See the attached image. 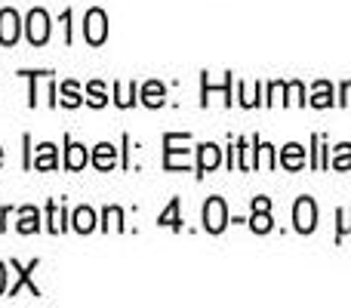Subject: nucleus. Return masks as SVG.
<instances>
[{"label":"nucleus","instance_id":"obj_7","mask_svg":"<svg viewBox=\"0 0 351 308\" xmlns=\"http://www.w3.org/2000/svg\"><path fill=\"white\" fill-rule=\"evenodd\" d=\"M10 265H12V272H16V284H12L6 293H10V296H16V293L22 290V287H28V293H31V296H40V290H37V284H34V281H31V274H34V268H37V259H34V262H28V265H19V262L12 259Z\"/></svg>","mask_w":351,"mask_h":308},{"label":"nucleus","instance_id":"obj_28","mask_svg":"<svg viewBox=\"0 0 351 308\" xmlns=\"http://www.w3.org/2000/svg\"><path fill=\"white\" fill-rule=\"evenodd\" d=\"M287 93H290V99H287L290 105H299V108L308 105V99H305V86L299 84V80H290V84H287Z\"/></svg>","mask_w":351,"mask_h":308},{"label":"nucleus","instance_id":"obj_26","mask_svg":"<svg viewBox=\"0 0 351 308\" xmlns=\"http://www.w3.org/2000/svg\"><path fill=\"white\" fill-rule=\"evenodd\" d=\"M330 167L333 169H351V145L348 142H342V145L333 148V161H330Z\"/></svg>","mask_w":351,"mask_h":308},{"label":"nucleus","instance_id":"obj_14","mask_svg":"<svg viewBox=\"0 0 351 308\" xmlns=\"http://www.w3.org/2000/svg\"><path fill=\"white\" fill-rule=\"evenodd\" d=\"M65 219H68V213H65V204H59V200H49L47 204V228H49V235H62L65 231Z\"/></svg>","mask_w":351,"mask_h":308},{"label":"nucleus","instance_id":"obj_27","mask_svg":"<svg viewBox=\"0 0 351 308\" xmlns=\"http://www.w3.org/2000/svg\"><path fill=\"white\" fill-rule=\"evenodd\" d=\"M284 93H287V84H284V80H274V84H268V99H265V105H287Z\"/></svg>","mask_w":351,"mask_h":308},{"label":"nucleus","instance_id":"obj_10","mask_svg":"<svg viewBox=\"0 0 351 308\" xmlns=\"http://www.w3.org/2000/svg\"><path fill=\"white\" fill-rule=\"evenodd\" d=\"M280 167L290 169V173H296V169L305 167V148L299 145V142H290V145L280 148Z\"/></svg>","mask_w":351,"mask_h":308},{"label":"nucleus","instance_id":"obj_8","mask_svg":"<svg viewBox=\"0 0 351 308\" xmlns=\"http://www.w3.org/2000/svg\"><path fill=\"white\" fill-rule=\"evenodd\" d=\"M219 163H222V148L213 145V142H204V145L197 148V176L213 173Z\"/></svg>","mask_w":351,"mask_h":308},{"label":"nucleus","instance_id":"obj_25","mask_svg":"<svg viewBox=\"0 0 351 308\" xmlns=\"http://www.w3.org/2000/svg\"><path fill=\"white\" fill-rule=\"evenodd\" d=\"M102 219H105V222H102L105 231H111V228L123 231V210H121V206H105Z\"/></svg>","mask_w":351,"mask_h":308},{"label":"nucleus","instance_id":"obj_2","mask_svg":"<svg viewBox=\"0 0 351 308\" xmlns=\"http://www.w3.org/2000/svg\"><path fill=\"white\" fill-rule=\"evenodd\" d=\"M84 37L90 47H102L105 40H108V16H105L99 6H93V10H86L84 16Z\"/></svg>","mask_w":351,"mask_h":308},{"label":"nucleus","instance_id":"obj_13","mask_svg":"<svg viewBox=\"0 0 351 308\" xmlns=\"http://www.w3.org/2000/svg\"><path fill=\"white\" fill-rule=\"evenodd\" d=\"M164 102H167V86L160 84V80H148V84L142 86V105H145V108H160Z\"/></svg>","mask_w":351,"mask_h":308},{"label":"nucleus","instance_id":"obj_9","mask_svg":"<svg viewBox=\"0 0 351 308\" xmlns=\"http://www.w3.org/2000/svg\"><path fill=\"white\" fill-rule=\"evenodd\" d=\"M31 167L40 169V173H47V169H56V167H59V157H56V145H53V142H40V145L34 148Z\"/></svg>","mask_w":351,"mask_h":308},{"label":"nucleus","instance_id":"obj_17","mask_svg":"<svg viewBox=\"0 0 351 308\" xmlns=\"http://www.w3.org/2000/svg\"><path fill=\"white\" fill-rule=\"evenodd\" d=\"M71 225H74L77 235H90V231L96 228V213H93L90 206H77L74 216H71Z\"/></svg>","mask_w":351,"mask_h":308},{"label":"nucleus","instance_id":"obj_24","mask_svg":"<svg viewBox=\"0 0 351 308\" xmlns=\"http://www.w3.org/2000/svg\"><path fill=\"white\" fill-rule=\"evenodd\" d=\"M86 102H90L93 108H105V105H108V93H105L102 80H93V84L86 86Z\"/></svg>","mask_w":351,"mask_h":308},{"label":"nucleus","instance_id":"obj_31","mask_svg":"<svg viewBox=\"0 0 351 308\" xmlns=\"http://www.w3.org/2000/svg\"><path fill=\"white\" fill-rule=\"evenodd\" d=\"M253 210H271V198H253Z\"/></svg>","mask_w":351,"mask_h":308},{"label":"nucleus","instance_id":"obj_32","mask_svg":"<svg viewBox=\"0 0 351 308\" xmlns=\"http://www.w3.org/2000/svg\"><path fill=\"white\" fill-rule=\"evenodd\" d=\"M3 293H6V265L0 262V296H3Z\"/></svg>","mask_w":351,"mask_h":308},{"label":"nucleus","instance_id":"obj_20","mask_svg":"<svg viewBox=\"0 0 351 308\" xmlns=\"http://www.w3.org/2000/svg\"><path fill=\"white\" fill-rule=\"evenodd\" d=\"M59 105H65V108H77L80 102H86V99H80V86L74 84V80H65V84L59 86Z\"/></svg>","mask_w":351,"mask_h":308},{"label":"nucleus","instance_id":"obj_11","mask_svg":"<svg viewBox=\"0 0 351 308\" xmlns=\"http://www.w3.org/2000/svg\"><path fill=\"white\" fill-rule=\"evenodd\" d=\"M86 163H90V152H86L80 142H71V139H65V167L68 169H84Z\"/></svg>","mask_w":351,"mask_h":308},{"label":"nucleus","instance_id":"obj_21","mask_svg":"<svg viewBox=\"0 0 351 308\" xmlns=\"http://www.w3.org/2000/svg\"><path fill=\"white\" fill-rule=\"evenodd\" d=\"M179 206H182V204H179V198H173L170 204H167V210L160 213V219H158V225H160V228H164V225H167V228H173V231H179V228H182Z\"/></svg>","mask_w":351,"mask_h":308},{"label":"nucleus","instance_id":"obj_19","mask_svg":"<svg viewBox=\"0 0 351 308\" xmlns=\"http://www.w3.org/2000/svg\"><path fill=\"white\" fill-rule=\"evenodd\" d=\"M237 93H241V105L243 108H256V105H262V80H256V84H237Z\"/></svg>","mask_w":351,"mask_h":308},{"label":"nucleus","instance_id":"obj_33","mask_svg":"<svg viewBox=\"0 0 351 308\" xmlns=\"http://www.w3.org/2000/svg\"><path fill=\"white\" fill-rule=\"evenodd\" d=\"M6 216H10V206H3V210H0V231H3V222H6Z\"/></svg>","mask_w":351,"mask_h":308},{"label":"nucleus","instance_id":"obj_15","mask_svg":"<svg viewBox=\"0 0 351 308\" xmlns=\"http://www.w3.org/2000/svg\"><path fill=\"white\" fill-rule=\"evenodd\" d=\"M16 228H19V235H34V231H40V210H37V206H22Z\"/></svg>","mask_w":351,"mask_h":308},{"label":"nucleus","instance_id":"obj_12","mask_svg":"<svg viewBox=\"0 0 351 308\" xmlns=\"http://www.w3.org/2000/svg\"><path fill=\"white\" fill-rule=\"evenodd\" d=\"M93 167L96 169H114V163H117V148L111 145V142H99L96 148H93Z\"/></svg>","mask_w":351,"mask_h":308},{"label":"nucleus","instance_id":"obj_22","mask_svg":"<svg viewBox=\"0 0 351 308\" xmlns=\"http://www.w3.org/2000/svg\"><path fill=\"white\" fill-rule=\"evenodd\" d=\"M274 167H278V161H274V145L259 139V145H256V169H274Z\"/></svg>","mask_w":351,"mask_h":308},{"label":"nucleus","instance_id":"obj_6","mask_svg":"<svg viewBox=\"0 0 351 308\" xmlns=\"http://www.w3.org/2000/svg\"><path fill=\"white\" fill-rule=\"evenodd\" d=\"M22 34V19H19L16 10H0V43L3 47H12Z\"/></svg>","mask_w":351,"mask_h":308},{"label":"nucleus","instance_id":"obj_30","mask_svg":"<svg viewBox=\"0 0 351 308\" xmlns=\"http://www.w3.org/2000/svg\"><path fill=\"white\" fill-rule=\"evenodd\" d=\"M339 105H346V108L351 105V80H346V84L339 86Z\"/></svg>","mask_w":351,"mask_h":308},{"label":"nucleus","instance_id":"obj_1","mask_svg":"<svg viewBox=\"0 0 351 308\" xmlns=\"http://www.w3.org/2000/svg\"><path fill=\"white\" fill-rule=\"evenodd\" d=\"M188 133H167L164 136V167L167 169H188L191 167V154L188 148H179L182 142H188Z\"/></svg>","mask_w":351,"mask_h":308},{"label":"nucleus","instance_id":"obj_18","mask_svg":"<svg viewBox=\"0 0 351 308\" xmlns=\"http://www.w3.org/2000/svg\"><path fill=\"white\" fill-rule=\"evenodd\" d=\"M139 99V84H114V102L121 108H133Z\"/></svg>","mask_w":351,"mask_h":308},{"label":"nucleus","instance_id":"obj_5","mask_svg":"<svg viewBox=\"0 0 351 308\" xmlns=\"http://www.w3.org/2000/svg\"><path fill=\"white\" fill-rule=\"evenodd\" d=\"M293 225L299 235H311L317 228V204L311 198H299L293 204Z\"/></svg>","mask_w":351,"mask_h":308},{"label":"nucleus","instance_id":"obj_34","mask_svg":"<svg viewBox=\"0 0 351 308\" xmlns=\"http://www.w3.org/2000/svg\"><path fill=\"white\" fill-rule=\"evenodd\" d=\"M0 163H3V148H0Z\"/></svg>","mask_w":351,"mask_h":308},{"label":"nucleus","instance_id":"obj_29","mask_svg":"<svg viewBox=\"0 0 351 308\" xmlns=\"http://www.w3.org/2000/svg\"><path fill=\"white\" fill-rule=\"evenodd\" d=\"M346 235H351V206L339 210V228H336V241H342Z\"/></svg>","mask_w":351,"mask_h":308},{"label":"nucleus","instance_id":"obj_3","mask_svg":"<svg viewBox=\"0 0 351 308\" xmlns=\"http://www.w3.org/2000/svg\"><path fill=\"white\" fill-rule=\"evenodd\" d=\"M25 34H28L31 47H43V43L49 40V16H47V10L34 6V10L28 12V19H25Z\"/></svg>","mask_w":351,"mask_h":308},{"label":"nucleus","instance_id":"obj_23","mask_svg":"<svg viewBox=\"0 0 351 308\" xmlns=\"http://www.w3.org/2000/svg\"><path fill=\"white\" fill-rule=\"evenodd\" d=\"M250 228H253L256 235H268V231L274 228L271 210H253V216H250Z\"/></svg>","mask_w":351,"mask_h":308},{"label":"nucleus","instance_id":"obj_16","mask_svg":"<svg viewBox=\"0 0 351 308\" xmlns=\"http://www.w3.org/2000/svg\"><path fill=\"white\" fill-rule=\"evenodd\" d=\"M336 99H333V84L330 80H315L311 84V105L315 108H330Z\"/></svg>","mask_w":351,"mask_h":308},{"label":"nucleus","instance_id":"obj_4","mask_svg":"<svg viewBox=\"0 0 351 308\" xmlns=\"http://www.w3.org/2000/svg\"><path fill=\"white\" fill-rule=\"evenodd\" d=\"M225 225H228V206H225L222 198L213 194V198L204 204V228L210 231V235H222Z\"/></svg>","mask_w":351,"mask_h":308}]
</instances>
